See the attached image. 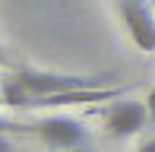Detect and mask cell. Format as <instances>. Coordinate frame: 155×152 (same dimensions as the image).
Returning <instances> with one entry per match:
<instances>
[{
	"label": "cell",
	"instance_id": "6da1fadb",
	"mask_svg": "<svg viewBox=\"0 0 155 152\" xmlns=\"http://www.w3.org/2000/svg\"><path fill=\"white\" fill-rule=\"evenodd\" d=\"M29 130L38 140H45L51 149H76L86 143V127H82V121H76V117L70 114H51L45 117V121H35L29 124Z\"/></svg>",
	"mask_w": 155,
	"mask_h": 152
},
{
	"label": "cell",
	"instance_id": "7a4b0ae2",
	"mask_svg": "<svg viewBox=\"0 0 155 152\" xmlns=\"http://www.w3.org/2000/svg\"><path fill=\"white\" fill-rule=\"evenodd\" d=\"M120 16L139 51H155V13L146 0H120Z\"/></svg>",
	"mask_w": 155,
	"mask_h": 152
},
{
	"label": "cell",
	"instance_id": "3957f363",
	"mask_svg": "<svg viewBox=\"0 0 155 152\" xmlns=\"http://www.w3.org/2000/svg\"><path fill=\"white\" fill-rule=\"evenodd\" d=\"M149 108L143 101H114V105L104 111V127L111 136L127 140V136H136L139 130L149 124Z\"/></svg>",
	"mask_w": 155,
	"mask_h": 152
},
{
	"label": "cell",
	"instance_id": "277c9868",
	"mask_svg": "<svg viewBox=\"0 0 155 152\" xmlns=\"http://www.w3.org/2000/svg\"><path fill=\"white\" fill-rule=\"evenodd\" d=\"M19 82L29 89L32 95V105L38 98H48V95H60V92H70V89H79V86H89V79L82 76H63V73H41V70H19Z\"/></svg>",
	"mask_w": 155,
	"mask_h": 152
},
{
	"label": "cell",
	"instance_id": "5b68a950",
	"mask_svg": "<svg viewBox=\"0 0 155 152\" xmlns=\"http://www.w3.org/2000/svg\"><path fill=\"white\" fill-rule=\"evenodd\" d=\"M124 89L120 86H101V82H89V86L70 89L60 95H48L38 98L32 108H70V105H86V101H108V98H120Z\"/></svg>",
	"mask_w": 155,
	"mask_h": 152
},
{
	"label": "cell",
	"instance_id": "8992f818",
	"mask_svg": "<svg viewBox=\"0 0 155 152\" xmlns=\"http://www.w3.org/2000/svg\"><path fill=\"white\" fill-rule=\"evenodd\" d=\"M0 101L10 105V108H32V95H29V89L19 82L16 73L0 79Z\"/></svg>",
	"mask_w": 155,
	"mask_h": 152
},
{
	"label": "cell",
	"instance_id": "52a82bcc",
	"mask_svg": "<svg viewBox=\"0 0 155 152\" xmlns=\"http://www.w3.org/2000/svg\"><path fill=\"white\" fill-rule=\"evenodd\" d=\"M146 108H149V117L155 121V89H152L149 95H146Z\"/></svg>",
	"mask_w": 155,
	"mask_h": 152
},
{
	"label": "cell",
	"instance_id": "ba28073f",
	"mask_svg": "<svg viewBox=\"0 0 155 152\" xmlns=\"http://www.w3.org/2000/svg\"><path fill=\"white\" fill-rule=\"evenodd\" d=\"M139 152H155V136H152V140H146L143 146H139Z\"/></svg>",
	"mask_w": 155,
	"mask_h": 152
},
{
	"label": "cell",
	"instance_id": "9c48e42d",
	"mask_svg": "<svg viewBox=\"0 0 155 152\" xmlns=\"http://www.w3.org/2000/svg\"><path fill=\"white\" fill-rule=\"evenodd\" d=\"M0 152H13V143L6 140V136H0Z\"/></svg>",
	"mask_w": 155,
	"mask_h": 152
},
{
	"label": "cell",
	"instance_id": "30bf717a",
	"mask_svg": "<svg viewBox=\"0 0 155 152\" xmlns=\"http://www.w3.org/2000/svg\"><path fill=\"white\" fill-rule=\"evenodd\" d=\"M13 124H6V121H0V136H6V130H10Z\"/></svg>",
	"mask_w": 155,
	"mask_h": 152
},
{
	"label": "cell",
	"instance_id": "8fae6325",
	"mask_svg": "<svg viewBox=\"0 0 155 152\" xmlns=\"http://www.w3.org/2000/svg\"><path fill=\"white\" fill-rule=\"evenodd\" d=\"M60 152H89V149H82V146H76V149H60Z\"/></svg>",
	"mask_w": 155,
	"mask_h": 152
}]
</instances>
